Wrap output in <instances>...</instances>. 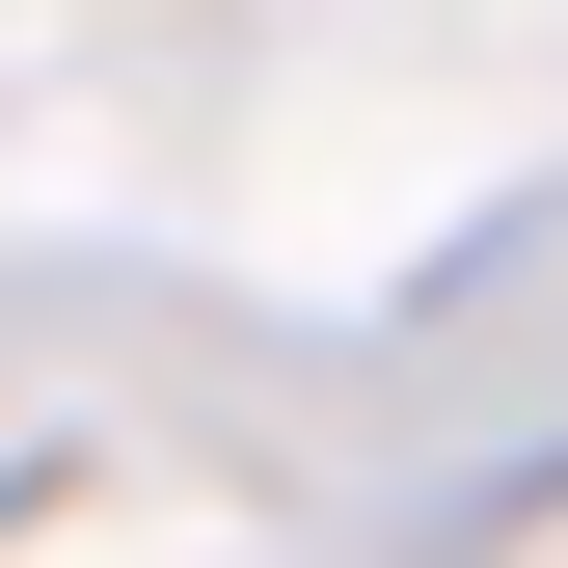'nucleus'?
<instances>
[]
</instances>
